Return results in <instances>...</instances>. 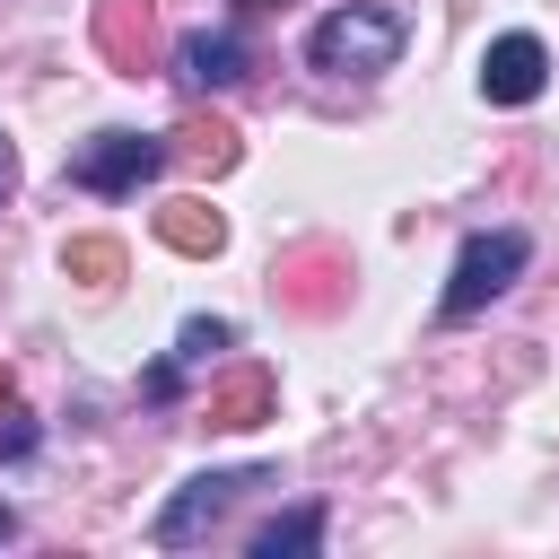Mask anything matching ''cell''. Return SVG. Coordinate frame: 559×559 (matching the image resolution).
Instances as JSON below:
<instances>
[{
    "label": "cell",
    "instance_id": "cell-1",
    "mask_svg": "<svg viewBox=\"0 0 559 559\" xmlns=\"http://www.w3.org/2000/svg\"><path fill=\"white\" fill-rule=\"evenodd\" d=\"M306 61L332 70V79H376V70L402 61V17L393 9H332V17H314Z\"/></svg>",
    "mask_w": 559,
    "mask_h": 559
},
{
    "label": "cell",
    "instance_id": "cell-2",
    "mask_svg": "<svg viewBox=\"0 0 559 559\" xmlns=\"http://www.w3.org/2000/svg\"><path fill=\"white\" fill-rule=\"evenodd\" d=\"M175 157H166V140H148V131H96L79 157H70V183L79 192H140L148 175H166Z\"/></svg>",
    "mask_w": 559,
    "mask_h": 559
},
{
    "label": "cell",
    "instance_id": "cell-3",
    "mask_svg": "<svg viewBox=\"0 0 559 559\" xmlns=\"http://www.w3.org/2000/svg\"><path fill=\"white\" fill-rule=\"evenodd\" d=\"M524 253H533V245H524L515 227H489V236H472V245L454 253V280H445V323L480 314V306H489V297H498L515 271H524Z\"/></svg>",
    "mask_w": 559,
    "mask_h": 559
},
{
    "label": "cell",
    "instance_id": "cell-4",
    "mask_svg": "<svg viewBox=\"0 0 559 559\" xmlns=\"http://www.w3.org/2000/svg\"><path fill=\"white\" fill-rule=\"evenodd\" d=\"M542 79H550L542 35H498V44L480 52V96H489V105H533Z\"/></svg>",
    "mask_w": 559,
    "mask_h": 559
},
{
    "label": "cell",
    "instance_id": "cell-5",
    "mask_svg": "<svg viewBox=\"0 0 559 559\" xmlns=\"http://www.w3.org/2000/svg\"><path fill=\"white\" fill-rule=\"evenodd\" d=\"M175 70H183L192 96H218V87H236V79L253 70V52H245V35H227V26H192V35L175 44Z\"/></svg>",
    "mask_w": 559,
    "mask_h": 559
},
{
    "label": "cell",
    "instance_id": "cell-6",
    "mask_svg": "<svg viewBox=\"0 0 559 559\" xmlns=\"http://www.w3.org/2000/svg\"><path fill=\"white\" fill-rule=\"evenodd\" d=\"M236 489H262V472H201V480H183V498L157 515V542H166V550H183L201 524H218V515H227V498H236Z\"/></svg>",
    "mask_w": 559,
    "mask_h": 559
},
{
    "label": "cell",
    "instance_id": "cell-7",
    "mask_svg": "<svg viewBox=\"0 0 559 559\" xmlns=\"http://www.w3.org/2000/svg\"><path fill=\"white\" fill-rule=\"evenodd\" d=\"M148 35H157L148 0H105V9H96V44H105L122 70H148Z\"/></svg>",
    "mask_w": 559,
    "mask_h": 559
},
{
    "label": "cell",
    "instance_id": "cell-8",
    "mask_svg": "<svg viewBox=\"0 0 559 559\" xmlns=\"http://www.w3.org/2000/svg\"><path fill=\"white\" fill-rule=\"evenodd\" d=\"M157 236H166L175 253H218V245H227V218H218L210 201H166V210H157Z\"/></svg>",
    "mask_w": 559,
    "mask_h": 559
},
{
    "label": "cell",
    "instance_id": "cell-9",
    "mask_svg": "<svg viewBox=\"0 0 559 559\" xmlns=\"http://www.w3.org/2000/svg\"><path fill=\"white\" fill-rule=\"evenodd\" d=\"M262 419H271V376L262 367H245L210 393V428H262Z\"/></svg>",
    "mask_w": 559,
    "mask_h": 559
},
{
    "label": "cell",
    "instance_id": "cell-10",
    "mask_svg": "<svg viewBox=\"0 0 559 559\" xmlns=\"http://www.w3.org/2000/svg\"><path fill=\"white\" fill-rule=\"evenodd\" d=\"M166 157H183V166H210V175H227L236 166V131L210 114V122H183L175 140H166Z\"/></svg>",
    "mask_w": 559,
    "mask_h": 559
},
{
    "label": "cell",
    "instance_id": "cell-11",
    "mask_svg": "<svg viewBox=\"0 0 559 559\" xmlns=\"http://www.w3.org/2000/svg\"><path fill=\"white\" fill-rule=\"evenodd\" d=\"M314 542H323V507H297V515H280V524L253 533V559H297V550H314Z\"/></svg>",
    "mask_w": 559,
    "mask_h": 559
},
{
    "label": "cell",
    "instance_id": "cell-12",
    "mask_svg": "<svg viewBox=\"0 0 559 559\" xmlns=\"http://www.w3.org/2000/svg\"><path fill=\"white\" fill-rule=\"evenodd\" d=\"M114 271H122V245H114V236H79V245H70V280H87V288H105Z\"/></svg>",
    "mask_w": 559,
    "mask_h": 559
},
{
    "label": "cell",
    "instance_id": "cell-13",
    "mask_svg": "<svg viewBox=\"0 0 559 559\" xmlns=\"http://www.w3.org/2000/svg\"><path fill=\"white\" fill-rule=\"evenodd\" d=\"M227 341H236V332H227L218 314H192V323H183V358H210V349H227Z\"/></svg>",
    "mask_w": 559,
    "mask_h": 559
},
{
    "label": "cell",
    "instance_id": "cell-14",
    "mask_svg": "<svg viewBox=\"0 0 559 559\" xmlns=\"http://www.w3.org/2000/svg\"><path fill=\"white\" fill-rule=\"evenodd\" d=\"M9 183H17V148H9V131H0V201H9Z\"/></svg>",
    "mask_w": 559,
    "mask_h": 559
},
{
    "label": "cell",
    "instance_id": "cell-15",
    "mask_svg": "<svg viewBox=\"0 0 559 559\" xmlns=\"http://www.w3.org/2000/svg\"><path fill=\"white\" fill-rule=\"evenodd\" d=\"M9 533H17V515H9V507H0V542H9Z\"/></svg>",
    "mask_w": 559,
    "mask_h": 559
},
{
    "label": "cell",
    "instance_id": "cell-16",
    "mask_svg": "<svg viewBox=\"0 0 559 559\" xmlns=\"http://www.w3.org/2000/svg\"><path fill=\"white\" fill-rule=\"evenodd\" d=\"M236 9H280V0H236Z\"/></svg>",
    "mask_w": 559,
    "mask_h": 559
},
{
    "label": "cell",
    "instance_id": "cell-17",
    "mask_svg": "<svg viewBox=\"0 0 559 559\" xmlns=\"http://www.w3.org/2000/svg\"><path fill=\"white\" fill-rule=\"evenodd\" d=\"M0 402H9V367H0Z\"/></svg>",
    "mask_w": 559,
    "mask_h": 559
}]
</instances>
